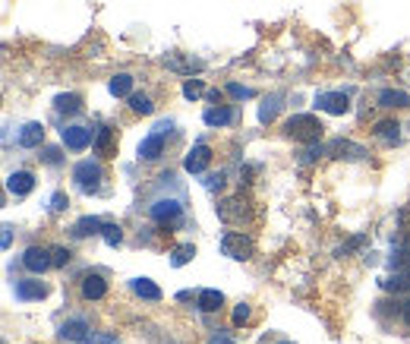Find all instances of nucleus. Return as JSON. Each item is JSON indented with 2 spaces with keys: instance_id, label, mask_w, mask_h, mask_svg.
<instances>
[{
  "instance_id": "obj_30",
  "label": "nucleus",
  "mask_w": 410,
  "mask_h": 344,
  "mask_svg": "<svg viewBox=\"0 0 410 344\" xmlns=\"http://www.w3.org/2000/svg\"><path fill=\"white\" fill-rule=\"evenodd\" d=\"M79 344H120V338H117V335H107V332H92L89 338H83Z\"/></svg>"
},
{
  "instance_id": "obj_4",
  "label": "nucleus",
  "mask_w": 410,
  "mask_h": 344,
  "mask_svg": "<svg viewBox=\"0 0 410 344\" xmlns=\"http://www.w3.org/2000/svg\"><path fill=\"white\" fill-rule=\"evenodd\" d=\"M61 139H63L67 149L83 152V149H89V145H95V130L83 127V123H70V127L61 130Z\"/></svg>"
},
{
  "instance_id": "obj_27",
  "label": "nucleus",
  "mask_w": 410,
  "mask_h": 344,
  "mask_svg": "<svg viewBox=\"0 0 410 344\" xmlns=\"http://www.w3.org/2000/svg\"><path fill=\"white\" fill-rule=\"evenodd\" d=\"M193 256H196V246H193V244H180V246H174V250H171V266H174V269L186 266V262H193Z\"/></svg>"
},
{
  "instance_id": "obj_15",
  "label": "nucleus",
  "mask_w": 410,
  "mask_h": 344,
  "mask_svg": "<svg viewBox=\"0 0 410 344\" xmlns=\"http://www.w3.org/2000/svg\"><path fill=\"white\" fill-rule=\"evenodd\" d=\"M196 306H199L202 313H218L224 306V294L215 288H205V291H199V297H196Z\"/></svg>"
},
{
  "instance_id": "obj_32",
  "label": "nucleus",
  "mask_w": 410,
  "mask_h": 344,
  "mask_svg": "<svg viewBox=\"0 0 410 344\" xmlns=\"http://www.w3.org/2000/svg\"><path fill=\"white\" fill-rule=\"evenodd\" d=\"M205 92V85H202V79H186V83H183V95H186L189 101L193 98H199V95Z\"/></svg>"
},
{
  "instance_id": "obj_33",
  "label": "nucleus",
  "mask_w": 410,
  "mask_h": 344,
  "mask_svg": "<svg viewBox=\"0 0 410 344\" xmlns=\"http://www.w3.org/2000/svg\"><path fill=\"white\" fill-rule=\"evenodd\" d=\"M70 250H63V246H54V250H51V259H54V269H63L70 262Z\"/></svg>"
},
{
  "instance_id": "obj_36",
  "label": "nucleus",
  "mask_w": 410,
  "mask_h": 344,
  "mask_svg": "<svg viewBox=\"0 0 410 344\" xmlns=\"http://www.w3.org/2000/svg\"><path fill=\"white\" fill-rule=\"evenodd\" d=\"M224 187V174H209L205 177V189H221Z\"/></svg>"
},
{
  "instance_id": "obj_13",
  "label": "nucleus",
  "mask_w": 410,
  "mask_h": 344,
  "mask_svg": "<svg viewBox=\"0 0 410 344\" xmlns=\"http://www.w3.org/2000/svg\"><path fill=\"white\" fill-rule=\"evenodd\" d=\"M41 142H45V127H41L38 120L26 123V127L19 130V145H23V149H38Z\"/></svg>"
},
{
  "instance_id": "obj_23",
  "label": "nucleus",
  "mask_w": 410,
  "mask_h": 344,
  "mask_svg": "<svg viewBox=\"0 0 410 344\" xmlns=\"http://www.w3.org/2000/svg\"><path fill=\"white\" fill-rule=\"evenodd\" d=\"M164 63L171 70H180V73H193V70H202V61H193V57H177V54H167Z\"/></svg>"
},
{
  "instance_id": "obj_17",
  "label": "nucleus",
  "mask_w": 410,
  "mask_h": 344,
  "mask_svg": "<svg viewBox=\"0 0 410 344\" xmlns=\"http://www.w3.org/2000/svg\"><path fill=\"white\" fill-rule=\"evenodd\" d=\"M79 291H83L85 300H101V297L107 294V281L101 275H85L83 278V288H79Z\"/></svg>"
},
{
  "instance_id": "obj_31",
  "label": "nucleus",
  "mask_w": 410,
  "mask_h": 344,
  "mask_svg": "<svg viewBox=\"0 0 410 344\" xmlns=\"http://www.w3.org/2000/svg\"><path fill=\"white\" fill-rule=\"evenodd\" d=\"M250 316H253V310H250V303H237L233 306V325H246L250 322Z\"/></svg>"
},
{
  "instance_id": "obj_2",
  "label": "nucleus",
  "mask_w": 410,
  "mask_h": 344,
  "mask_svg": "<svg viewBox=\"0 0 410 344\" xmlns=\"http://www.w3.org/2000/svg\"><path fill=\"white\" fill-rule=\"evenodd\" d=\"M73 180H76V187L83 189V193H98L101 180H105V171H101L98 161H79V165L73 167Z\"/></svg>"
},
{
  "instance_id": "obj_34",
  "label": "nucleus",
  "mask_w": 410,
  "mask_h": 344,
  "mask_svg": "<svg viewBox=\"0 0 410 344\" xmlns=\"http://www.w3.org/2000/svg\"><path fill=\"white\" fill-rule=\"evenodd\" d=\"M41 161H45V165H61V149H54V145H48L45 152H41Z\"/></svg>"
},
{
  "instance_id": "obj_7",
  "label": "nucleus",
  "mask_w": 410,
  "mask_h": 344,
  "mask_svg": "<svg viewBox=\"0 0 410 344\" xmlns=\"http://www.w3.org/2000/svg\"><path fill=\"white\" fill-rule=\"evenodd\" d=\"M149 215H152V221H158V224H171V221H177V218L183 215V206L177 199H158L155 206L149 209Z\"/></svg>"
},
{
  "instance_id": "obj_21",
  "label": "nucleus",
  "mask_w": 410,
  "mask_h": 344,
  "mask_svg": "<svg viewBox=\"0 0 410 344\" xmlns=\"http://www.w3.org/2000/svg\"><path fill=\"white\" fill-rule=\"evenodd\" d=\"M111 95H117V98H130V95H133V76H130V73H117L111 79Z\"/></svg>"
},
{
  "instance_id": "obj_35",
  "label": "nucleus",
  "mask_w": 410,
  "mask_h": 344,
  "mask_svg": "<svg viewBox=\"0 0 410 344\" xmlns=\"http://www.w3.org/2000/svg\"><path fill=\"white\" fill-rule=\"evenodd\" d=\"M67 206H70L67 193H54V196H51V212H63Z\"/></svg>"
},
{
  "instance_id": "obj_10",
  "label": "nucleus",
  "mask_w": 410,
  "mask_h": 344,
  "mask_svg": "<svg viewBox=\"0 0 410 344\" xmlns=\"http://www.w3.org/2000/svg\"><path fill=\"white\" fill-rule=\"evenodd\" d=\"M89 335H92V328H89V322H85V319H70V322H63V325L57 328V341L79 344L83 338H89Z\"/></svg>"
},
{
  "instance_id": "obj_20",
  "label": "nucleus",
  "mask_w": 410,
  "mask_h": 344,
  "mask_svg": "<svg viewBox=\"0 0 410 344\" xmlns=\"http://www.w3.org/2000/svg\"><path fill=\"white\" fill-rule=\"evenodd\" d=\"M79 108H83V98H79V95H57L54 98V111L57 114H76Z\"/></svg>"
},
{
  "instance_id": "obj_39",
  "label": "nucleus",
  "mask_w": 410,
  "mask_h": 344,
  "mask_svg": "<svg viewBox=\"0 0 410 344\" xmlns=\"http://www.w3.org/2000/svg\"><path fill=\"white\" fill-rule=\"evenodd\" d=\"M209 344H237V341H231V338H224V335H211Z\"/></svg>"
},
{
  "instance_id": "obj_5",
  "label": "nucleus",
  "mask_w": 410,
  "mask_h": 344,
  "mask_svg": "<svg viewBox=\"0 0 410 344\" xmlns=\"http://www.w3.org/2000/svg\"><path fill=\"white\" fill-rule=\"evenodd\" d=\"M23 266L32 275H45L48 269L54 266V259H51V250H45V246H28L23 253Z\"/></svg>"
},
{
  "instance_id": "obj_11",
  "label": "nucleus",
  "mask_w": 410,
  "mask_h": 344,
  "mask_svg": "<svg viewBox=\"0 0 410 344\" xmlns=\"http://www.w3.org/2000/svg\"><path fill=\"white\" fill-rule=\"evenodd\" d=\"M161 152H164V130L155 127V133L139 142V161H155L161 158Z\"/></svg>"
},
{
  "instance_id": "obj_29",
  "label": "nucleus",
  "mask_w": 410,
  "mask_h": 344,
  "mask_svg": "<svg viewBox=\"0 0 410 344\" xmlns=\"http://www.w3.org/2000/svg\"><path fill=\"white\" fill-rule=\"evenodd\" d=\"M101 237H105L107 246H117L123 240V228L120 224H105V228H101Z\"/></svg>"
},
{
  "instance_id": "obj_37",
  "label": "nucleus",
  "mask_w": 410,
  "mask_h": 344,
  "mask_svg": "<svg viewBox=\"0 0 410 344\" xmlns=\"http://www.w3.org/2000/svg\"><path fill=\"white\" fill-rule=\"evenodd\" d=\"M228 95H233V98H250V89H246V85H237V83H231L228 85Z\"/></svg>"
},
{
  "instance_id": "obj_25",
  "label": "nucleus",
  "mask_w": 410,
  "mask_h": 344,
  "mask_svg": "<svg viewBox=\"0 0 410 344\" xmlns=\"http://www.w3.org/2000/svg\"><path fill=\"white\" fill-rule=\"evenodd\" d=\"M101 228H105V224L98 221V218H83V221H76L73 224V237H92V234H101Z\"/></svg>"
},
{
  "instance_id": "obj_28",
  "label": "nucleus",
  "mask_w": 410,
  "mask_h": 344,
  "mask_svg": "<svg viewBox=\"0 0 410 344\" xmlns=\"http://www.w3.org/2000/svg\"><path fill=\"white\" fill-rule=\"evenodd\" d=\"M130 111H133V114H152V111H155V105H152L149 95H130Z\"/></svg>"
},
{
  "instance_id": "obj_40",
  "label": "nucleus",
  "mask_w": 410,
  "mask_h": 344,
  "mask_svg": "<svg viewBox=\"0 0 410 344\" xmlns=\"http://www.w3.org/2000/svg\"><path fill=\"white\" fill-rule=\"evenodd\" d=\"M401 316H404V322H407V325H410V300H407L404 306H401Z\"/></svg>"
},
{
  "instance_id": "obj_9",
  "label": "nucleus",
  "mask_w": 410,
  "mask_h": 344,
  "mask_svg": "<svg viewBox=\"0 0 410 344\" xmlns=\"http://www.w3.org/2000/svg\"><path fill=\"white\" fill-rule=\"evenodd\" d=\"M328 155L332 158H347V161H363L369 152L363 149V145H357V142H350V139H335L332 145H328Z\"/></svg>"
},
{
  "instance_id": "obj_22",
  "label": "nucleus",
  "mask_w": 410,
  "mask_h": 344,
  "mask_svg": "<svg viewBox=\"0 0 410 344\" xmlns=\"http://www.w3.org/2000/svg\"><path fill=\"white\" fill-rule=\"evenodd\" d=\"M133 291L142 300H161V288L155 281H149V278H133Z\"/></svg>"
},
{
  "instance_id": "obj_16",
  "label": "nucleus",
  "mask_w": 410,
  "mask_h": 344,
  "mask_svg": "<svg viewBox=\"0 0 410 344\" xmlns=\"http://www.w3.org/2000/svg\"><path fill=\"white\" fill-rule=\"evenodd\" d=\"M95 152H98V155H105V158H111L114 152H117V139H114V130L111 127L95 130Z\"/></svg>"
},
{
  "instance_id": "obj_3",
  "label": "nucleus",
  "mask_w": 410,
  "mask_h": 344,
  "mask_svg": "<svg viewBox=\"0 0 410 344\" xmlns=\"http://www.w3.org/2000/svg\"><path fill=\"white\" fill-rule=\"evenodd\" d=\"M221 253L231 256V259H237V262H246L253 256V240L243 237V234H237V231H231L221 237Z\"/></svg>"
},
{
  "instance_id": "obj_1",
  "label": "nucleus",
  "mask_w": 410,
  "mask_h": 344,
  "mask_svg": "<svg viewBox=\"0 0 410 344\" xmlns=\"http://www.w3.org/2000/svg\"><path fill=\"white\" fill-rule=\"evenodd\" d=\"M284 133L290 139H297V142H303V145H316L322 139V133H325V127H322V120L312 114H294L288 123H284Z\"/></svg>"
},
{
  "instance_id": "obj_41",
  "label": "nucleus",
  "mask_w": 410,
  "mask_h": 344,
  "mask_svg": "<svg viewBox=\"0 0 410 344\" xmlns=\"http://www.w3.org/2000/svg\"><path fill=\"white\" fill-rule=\"evenodd\" d=\"M278 344H294V341H278Z\"/></svg>"
},
{
  "instance_id": "obj_14",
  "label": "nucleus",
  "mask_w": 410,
  "mask_h": 344,
  "mask_svg": "<svg viewBox=\"0 0 410 344\" xmlns=\"http://www.w3.org/2000/svg\"><path fill=\"white\" fill-rule=\"evenodd\" d=\"M16 297L19 300H45L48 297V284L45 281H32V278L16 281Z\"/></svg>"
},
{
  "instance_id": "obj_18",
  "label": "nucleus",
  "mask_w": 410,
  "mask_h": 344,
  "mask_svg": "<svg viewBox=\"0 0 410 344\" xmlns=\"http://www.w3.org/2000/svg\"><path fill=\"white\" fill-rule=\"evenodd\" d=\"M202 120L209 123V127H228V123L233 120V108L228 105H218V108H209V111L202 114Z\"/></svg>"
},
{
  "instance_id": "obj_8",
  "label": "nucleus",
  "mask_w": 410,
  "mask_h": 344,
  "mask_svg": "<svg viewBox=\"0 0 410 344\" xmlns=\"http://www.w3.org/2000/svg\"><path fill=\"white\" fill-rule=\"evenodd\" d=\"M209 165H211V149L205 142H196L193 149L186 152V158H183V167H186L189 174H202Z\"/></svg>"
},
{
  "instance_id": "obj_38",
  "label": "nucleus",
  "mask_w": 410,
  "mask_h": 344,
  "mask_svg": "<svg viewBox=\"0 0 410 344\" xmlns=\"http://www.w3.org/2000/svg\"><path fill=\"white\" fill-rule=\"evenodd\" d=\"M0 231H4V237H0V246L6 250V246H10V240H13V228H10V224H4Z\"/></svg>"
},
{
  "instance_id": "obj_12",
  "label": "nucleus",
  "mask_w": 410,
  "mask_h": 344,
  "mask_svg": "<svg viewBox=\"0 0 410 344\" xmlns=\"http://www.w3.org/2000/svg\"><path fill=\"white\" fill-rule=\"evenodd\" d=\"M6 189H10L16 199H23V196H28L35 189V177L32 171H13L10 177H6Z\"/></svg>"
},
{
  "instance_id": "obj_24",
  "label": "nucleus",
  "mask_w": 410,
  "mask_h": 344,
  "mask_svg": "<svg viewBox=\"0 0 410 344\" xmlns=\"http://www.w3.org/2000/svg\"><path fill=\"white\" fill-rule=\"evenodd\" d=\"M278 111H281V95H272V98H266L259 105V123H272Z\"/></svg>"
},
{
  "instance_id": "obj_19",
  "label": "nucleus",
  "mask_w": 410,
  "mask_h": 344,
  "mask_svg": "<svg viewBox=\"0 0 410 344\" xmlns=\"http://www.w3.org/2000/svg\"><path fill=\"white\" fill-rule=\"evenodd\" d=\"M379 105L382 108H410V95L401 89H385L379 95Z\"/></svg>"
},
{
  "instance_id": "obj_26",
  "label": "nucleus",
  "mask_w": 410,
  "mask_h": 344,
  "mask_svg": "<svg viewBox=\"0 0 410 344\" xmlns=\"http://www.w3.org/2000/svg\"><path fill=\"white\" fill-rule=\"evenodd\" d=\"M376 136L385 139V142H398V139H401L398 120H379V123H376Z\"/></svg>"
},
{
  "instance_id": "obj_6",
  "label": "nucleus",
  "mask_w": 410,
  "mask_h": 344,
  "mask_svg": "<svg viewBox=\"0 0 410 344\" xmlns=\"http://www.w3.org/2000/svg\"><path fill=\"white\" fill-rule=\"evenodd\" d=\"M316 108H319V111H325V114L341 117V114L350 111V98L344 92H322L316 98Z\"/></svg>"
}]
</instances>
